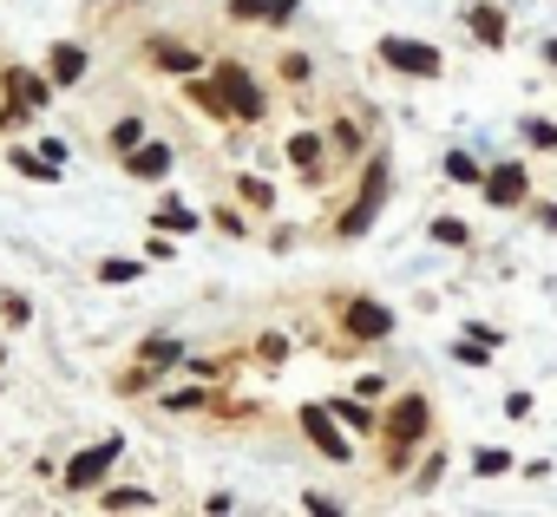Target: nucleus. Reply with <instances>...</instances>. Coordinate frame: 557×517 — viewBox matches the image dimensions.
<instances>
[{
  "label": "nucleus",
  "mask_w": 557,
  "mask_h": 517,
  "mask_svg": "<svg viewBox=\"0 0 557 517\" xmlns=\"http://www.w3.org/2000/svg\"><path fill=\"white\" fill-rule=\"evenodd\" d=\"M132 157V177H164L171 171V151L164 144H138V151H125Z\"/></svg>",
  "instance_id": "obj_13"
},
{
  "label": "nucleus",
  "mask_w": 557,
  "mask_h": 517,
  "mask_svg": "<svg viewBox=\"0 0 557 517\" xmlns=\"http://www.w3.org/2000/svg\"><path fill=\"white\" fill-rule=\"evenodd\" d=\"M433 242L459 249V242H466V223H459V216H440V223H433Z\"/></svg>",
  "instance_id": "obj_24"
},
{
  "label": "nucleus",
  "mask_w": 557,
  "mask_h": 517,
  "mask_svg": "<svg viewBox=\"0 0 557 517\" xmlns=\"http://www.w3.org/2000/svg\"><path fill=\"white\" fill-rule=\"evenodd\" d=\"M472 471H479V478H498V471H511V458H505V452H479Z\"/></svg>",
  "instance_id": "obj_25"
},
{
  "label": "nucleus",
  "mask_w": 557,
  "mask_h": 517,
  "mask_svg": "<svg viewBox=\"0 0 557 517\" xmlns=\"http://www.w3.org/2000/svg\"><path fill=\"white\" fill-rule=\"evenodd\" d=\"M466 21H472V34H479L485 47H505V21H498V8H472Z\"/></svg>",
  "instance_id": "obj_16"
},
{
  "label": "nucleus",
  "mask_w": 557,
  "mask_h": 517,
  "mask_svg": "<svg viewBox=\"0 0 557 517\" xmlns=\"http://www.w3.org/2000/svg\"><path fill=\"white\" fill-rule=\"evenodd\" d=\"M524 138H531L537 151H557V125H550V118H524Z\"/></svg>",
  "instance_id": "obj_23"
},
{
  "label": "nucleus",
  "mask_w": 557,
  "mask_h": 517,
  "mask_svg": "<svg viewBox=\"0 0 557 517\" xmlns=\"http://www.w3.org/2000/svg\"><path fill=\"white\" fill-rule=\"evenodd\" d=\"M216 92H223V105H230V118H262V92H256V79L230 60V66H216Z\"/></svg>",
  "instance_id": "obj_5"
},
{
  "label": "nucleus",
  "mask_w": 557,
  "mask_h": 517,
  "mask_svg": "<svg viewBox=\"0 0 557 517\" xmlns=\"http://www.w3.org/2000/svg\"><path fill=\"white\" fill-rule=\"evenodd\" d=\"M537 223H544V229H557V203H550V210H537Z\"/></svg>",
  "instance_id": "obj_28"
},
{
  "label": "nucleus",
  "mask_w": 557,
  "mask_h": 517,
  "mask_svg": "<svg viewBox=\"0 0 557 517\" xmlns=\"http://www.w3.org/2000/svg\"><path fill=\"white\" fill-rule=\"evenodd\" d=\"M544 60H550V66H557V40H544Z\"/></svg>",
  "instance_id": "obj_29"
},
{
  "label": "nucleus",
  "mask_w": 557,
  "mask_h": 517,
  "mask_svg": "<svg viewBox=\"0 0 557 517\" xmlns=\"http://www.w3.org/2000/svg\"><path fill=\"white\" fill-rule=\"evenodd\" d=\"M446 177H453V184H485V177H479V164H472L466 151H453V157H446Z\"/></svg>",
  "instance_id": "obj_22"
},
{
  "label": "nucleus",
  "mask_w": 557,
  "mask_h": 517,
  "mask_svg": "<svg viewBox=\"0 0 557 517\" xmlns=\"http://www.w3.org/2000/svg\"><path fill=\"white\" fill-rule=\"evenodd\" d=\"M426 426H433V406H426L420 393L394 400V413H387V465H400V458L426 439Z\"/></svg>",
  "instance_id": "obj_2"
},
{
  "label": "nucleus",
  "mask_w": 557,
  "mask_h": 517,
  "mask_svg": "<svg viewBox=\"0 0 557 517\" xmlns=\"http://www.w3.org/2000/svg\"><path fill=\"white\" fill-rule=\"evenodd\" d=\"M230 21H275V0H230Z\"/></svg>",
  "instance_id": "obj_18"
},
{
  "label": "nucleus",
  "mask_w": 557,
  "mask_h": 517,
  "mask_svg": "<svg viewBox=\"0 0 557 517\" xmlns=\"http://www.w3.org/2000/svg\"><path fill=\"white\" fill-rule=\"evenodd\" d=\"M302 432H309V445H315L322 458H348V452H355V445L342 439V426H335L329 406H302Z\"/></svg>",
  "instance_id": "obj_7"
},
{
  "label": "nucleus",
  "mask_w": 557,
  "mask_h": 517,
  "mask_svg": "<svg viewBox=\"0 0 557 517\" xmlns=\"http://www.w3.org/2000/svg\"><path fill=\"white\" fill-rule=\"evenodd\" d=\"M485 203H492V210L524 203V164H498V171H485Z\"/></svg>",
  "instance_id": "obj_8"
},
{
  "label": "nucleus",
  "mask_w": 557,
  "mask_h": 517,
  "mask_svg": "<svg viewBox=\"0 0 557 517\" xmlns=\"http://www.w3.org/2000/svg\"><path fill=\"white\" fill-rule=\"evenodd\" d=\"M0 315H8V321H34V302L27 295H0Z\"/></svg>",
  "instance_id": "obj_26"
},
{
  "label": "nucleus",
  "mask_w": 557,
  "mask_h": 517,
  "mask_svg": "<svg viewBox=\"0 0 557 517\" xmlns=\"http://www.w3.org/2000/svg\"><path fill=\"white\" fill-rule=\"evenodd\" d=\"M99 282L125 289V282H138V263H119V255H112V263H99Z\"/></svg>",
  "instance_id": "obj_19"
},
{
  "label": "nucleus",
  "mask_w": 557,
  "mask_h": 517,
  "mask_svg": "<svg viewBox=\"0 0 557 517\" xmlns=\"http://www.w3.org/2000/svg\"><path fill=\"white\" fill-rule=\"evenodd\" d=\"M14 171L34 177V184H60V164H53L47 151H40V157H34V151H14Z\"/></svg>",
  "instance_id": "obj_14"
},
{
  "label": "nucleus",
  "mask_w": 557,
  "mask_h": 517,
  "mask_svg": "<svg viewBox=\"0 0 557 517\" xmlns=\"http://www.w3.org/2000/svg\"><path fill=\"white\" fill-rule=\"evenodd\" d=\"M335 413H342V426H355V432L368 426V406H361V400H335Z\"/></svg>",
  "instance_id": "obj_27"
},
{
  "label": "nucleus",
  "mask_w": 557,
  "mask_h": 517,
  "mask_svg": "<svg viewBox=\"0 0 557 517\" xmlns=\"http://www.w3.org/2000/svg\"><path fill=\"white\" fill-rule=\"evenodd\" d=\"M151 229H164V236H190V229H197V210H184L177 197H164L158 216H151Z\"/></svg>",
  "instance_id": "obj_11"
},
{
  "label": "nucleus",
  "mask_w": 557,
  "mask_h": 517,
  "mask_svg": "<svg viewBox=\"0 0 557 517\" xmlns=\"http://www.w3.org/2000/svg\"><path fill=\"white\" fill-rule=\"evenodd\" d=\"M145 53H151V66H164V73H197V53H190L184 40H164V34H158Z\"/></svg>",
  "instance_id": "obj_10"
},
{
  "label": "nucleus",
  "mask_w": 557,
  "mask_h": 517,
  "mask_svg": "<svg viewBox=\"0 0 557 517\" xmlns=\"http://www.w3.org/2000/svg\"><path fill=\"white\" fill-rule=\"evenodd\" d=\"M381 60H387L394 73H407V79H440V73H446V66H440V47L407 40V34H387V40H381Z\"/></svg>",
  "instance_id": "obj_3"
},
{
  "label": "nucleus",
  "mask_w": 557,
  "mask_h": 517,
  "mask_svg": "<svg viewBox=\"0 0 557 517\" xmlns=\"http://www.w3.org/2000/svg\"><path fill=\"white\" fill-rule=\"evenodd\" d=\"M119 452H125V439H99V445H86V452L66 465V491H92V484L119 465Z\"/></svg>",
  "instance_id": "obj_4"
},
{
  "label": "nucleus",
  "mask_w": 557,
  "mask_h": 517,
  "mask_svg": "<svg viewBox=\"0 0 557 517\" xmlns=\"http://www.w3.org/2000/svg\"><path fill=\"white\" fill-rule=\"evenodd\" d=\"M47 73H53V86H79V79H86V47L60 40V47L47 53Z\"/></svg>",
  "instance_id": "obj_9"
},
{
  "label": "nucleus",
  "mask_w": 557,
  "mask_h": 517,
  "mask_svg": "<svg viewBox=\"0 0 557 517\" xmlns=\"http://www.w3.org/2000/svg\"><path fill=\"white\" fill-rule=\"evenodd\" d=\"M342 335H355V341H387V335H394V315H387L381 302L355 295V302L342 308Z\"/></svg>",
  "instance_id": "obj_6"
},
{
  "label": "nucleus",
  "mask_w": 557,
  "mask_h": 517,
  "mask_svg": "<svg viewBox=\"0 0 557 517\" xmlns=\"http://www.w3.org/2000/svg\"><path fill=\"white\" fill-rule=\"evenodd\" d=\"M99 504H106V510H151V504H158V497H151V491H138V484H132V491H106V497H99Z\"/></svg>",
  "instance_id": "obj_17"
},
{
  "label": "nucleus",
  "mask_w": 557,
  "mask_h": 517,
  "mask_svg": "<svg viewBox=\"0 0 557 517\" xmlns=\"http://www.w3.org/2000/svg\"><path fill=\"white\" fill-rule=\"evenodd\" d=\"M8 92H14V105H27V112L47 105V79H34V73H8Z\"/></svg>",
  "instance_id": "obj_12"
},
{
  "label": "nucleus",
  "mask_w": 557,
  "mask_h": 517,
  "mask_svg": "<svg viewBox=\"0 0 557 517\" xmlns=\"http://www.w3.org/2000/svg\"><path fill=\"white\" fill-rule=\"evenodd\" d=\"M387 177H394L387 157H374V164L361 171V190H355V203H348L342 223H335L342 236H368V229H374V216H381V203H387Z\"/></svg>",
  "instance_id": "obj_1"
},
{
  "label": "nucleus",
  "mask_w": 557,
  "mask_h": 517,
  "mask_svg": "<svg viewBox=\"0 0 557 517\" xmlns=\"http://www.w3.org/2000/svg\"><path fill=\"white\" fill-rule=\"evenodd\" d=\"M177 361H184V341H171V335H151V341H145V367H151V374H158V367H177Z\"/></svg>",
  "instance_id": "obj_15"
},
{
  "label": "nucleus",
  "mask_w": 557,
  "mask_h": 517,
  "mask_svg": "<svg viewBox=\"0 0 557 517\" xmlns=\"http://www.w3.org/2000/svg\"><path fill=\"white\" fill-rule=\"evenodd\" d=\"M289 157H296L302 171H315V164H322V144H315V138L302 131V138H289Z\"/></svg>",
  "instance_id": "obj_21"
},
{
  "label": "nucleus",
  "mask_w": 557,
  "mask_h": 517,
  "mask_svg": "<svg viewBox=\"0 0 557 517\" xmlns=\"http://www.w3.org/2000/svg\"><path fill=\"white\" fill-rule=\"evenodd\" d=\"M112 144H119V151H138V144H145V125H138V118H119V125H112Z\"/></svg>",
  "instance_id": "obj_20"
}]
</instances>
